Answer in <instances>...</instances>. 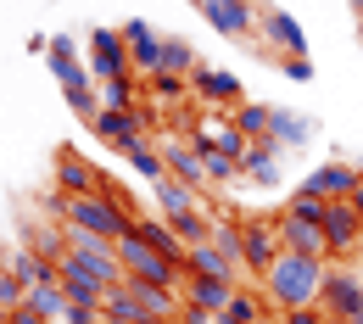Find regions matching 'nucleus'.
<instances>
[{"instance_id":"obj_1","label":"nucleus","mask_w":363,"mask_h":324,"mask_svg":"<svg viewBox=\"0 0 363 324\" xmlns=\"http://www.w3.org/2000/svg\"><path fill=\"white\" fill-rule=\"evenodd\" d=\"M318 285H324V257L279 252L274 269L263 274V296L274 313H291V308H318Z\"/></svg>"},{"instance_id":"obj_2","label":"nucleus","mask_w":363,"mask_h":324,"mask_svg":"<svg viewBox=\"0 0 363 324\" xmlns=\"http://www.w3.org/2000/svg\"><path fill=\"white\" fill-rule=\"evenodd\" d=\"M50 207L62 213V224H67V230L101 235V240H118V235H129V224H135V213L112 207L106 196H50Z\"/></svg>"},{"instance_id":"obj_3","label":"nucleus","mask_w":363,"mask_h":324,"mask_svg":"<svg viewBox=\"0 0 363 324\" xmlns=\"http://www.w3.org/2000/svg\"><path fill=\"white\" fill-rule=\"evenodd\" d=\"M50 73L62 79L67 106L90 123L95 112H101V101H95V73H90V62H79V56H73V40H67V34H56V40H50Z\"/></svg>"},{"instance_id":"obj_4","label":"nucleus","mask_w":363,"mask_h":324,"mask_svg":"<svg viewBox=\"0 0 363 324\" xmlns=\"http://www.w3.org/2000/svg\"><path fill=\"white\" fill-rule=\"evenodd\" d=\"M112 246H118V263H123V274H129V279H145V285H168V291H179V285H184V263L162 257L157 246H145L135 230L118 235Z\"/></svg>"},{"instance_id":"obj_5","label":"nucleus","mask_w":363,"mask_h":324,"mask_svg":"<svg viewBox=\"0 0 363 324\" xmlns=\"http://www.w3.org/2000/svg\"><path fill=\"white\" fill-rule=\"evenodd\" d=\"M318 313L324 319H358L363 313V269H352V263H324Z\"/></svg>"},{"instance_id":"obj_6","label":"nucleus","mask_w":363,"mask_h":324,"mask_svg":"<svg viewBox=\"0 0 363 324\" xmlns=\"http://www.w3.org/2000/svg\"><path fill=\"white\" fill-rule=\"evenodd\" d=\"M363 246V218L358 207H352V196L347 201H330L324 207V257L330 263H352Z\"/></svg>"},{"instance_id":"obj_7","label":"nucleus","mask_w":363,"mask_h":324,"mask_svg":"<svg viewBox=\"0 0 363 324\" xmlns=\"http://www.w3.org/2000/svg\"><path fill=\"white\" fill-rule=\"evenodd\" d=\"M279 252H285V246H279V218H246V224H240V269L252 279L269 274Z\"/></svg>"},{"instance_id":"obj_8","label":"nucleus","mask_w":363,"mask_h":324,"mask_svg":"<svg viewBox=\"0 0 363 324\" xmlns=\"http://www.w3.org/2000/svg\"><path fill=\"white\" fill-rule=\"evenodd\" d=\"M157 151H162V168H168L179 185H190V190L207 185V157H201L184 135H162V140H157Z\"/></svg>"},{"instance_id":"obj_9","label":"nucleus","mask_w":363,"mask_h":324,"mask_svg":"<svg viewBox=\"0 0 363 324\" xmlns=\"http://www.w3.org/2000/svg\"><path fill=\"white\" fill-rule=\"evenodd\" d=\"M90 73H95V84H101V79H118V73H135V67H129L123 28H95L90 34Z\"/></svg>"},{"instance_id":"obj_10","label":"nucleus","mask_w":363,"mask_h":324,"mask_svg":"<svg viewBox=\"0 0 363 324\" xmlns=\"http://www.w3.org/2000/svg\"><path fill=\"white\" fill-rule=\"evenodd\" d=\"M190 95H196V101H207V106H218V112H235V106L246 101L240 79L224 73V67H196V73H190Z\"/></svg>"},{"instance_id":"obj_11","label":"nucleus","mask_w":363,"mask_h":324,"mask_svg":"<svg viewBox=\"0 0 363 324\" xmlns=\"http://www.w3.org/2000/svg\"><path fill=\"white\" fill-rule=\"evenodd\" d=\"M145 123H151V118H145L140 106H129V112H118V106H101V112L90 118L95 140H101V145H118V151H123L129 140H140V135H145Z\"/></svg>"},{"instance_id":"obj_12","label":"nucleus","mask_w":363,"mask_h":324,"mask_svg":"<svg viewBox=\"0 0 363 324\" xmlns=\"http://www.w3.org/2000/svg\"><path fill=\"white\" fill-rule=\"evenodd\" d=\"M201 17H207L224 40H252V34H257V11H252V0H207Z\"/></svg>"},{"instance_id":"obj_13","label":"nucleus","mask_w":363,"mask_h":324,"mask_svg":"<svg viewBox=\"0 0 363 324\" xmlns=\"http://www.w3.org/2000/svg\"><path fill=\"white\" fill-rule=\"evenodd\" d=\"M123 40H129V67H135L140 79H151V73H162V34L151 28V23H123Z\"/></svg>"},{"instance_id":"obj_14","label":"nucleus","mask_w":363,"mask_h":324,"mask_svg":"<svg viewBox=\"0 0 363 324\" xmlns=\"http://www.w3.org/2000/svg\"><path fill=\"white\" fill-rule=\"evenodd\" d=\"M302 190H308V196H324V201H347V196L358 190V168H352V162H324V168H313V174L302 179Z\"/></svg>"},{"instance_id":"obj_15","label":"nucleus","mask_w":363,"mask_h":324,"mask_svg":"<svg viewBox=\"0 0 363 324\" xmlns=\"http://www.w3.org/2000/svg\"><path fill=\"white\" fill-rule=\"evenodd\" d=\"M257 28H263V34H269V45H279L285 56H308V34H302V23H296L291 11H279V6L257 11Z\"/></svg>"},{"instance_id":"obj_16","label":"nucleus","mask_w":363,"mask_h":324,"mask_svg":"<svg viewBox=\"0 0 363 324\" xmlns=\"http://www.w3.org/2000/svg\"><path fill=\"white\" fill-rule=\"evenodd\" d=\"M56 274H62V291H67V302H79V308H95L101 313V302H106V279H95V274H84L79 263H56Z\"/></svg>"},{"instance_id":"obj_17","label":"nucleus","mask_w":363,"mask_h":324,"mask_svg":"<svg viewBox=\"0 0 363 324\" xmlns=\"http://www.w3.org/2000/svg\"><path fill=\"white\" fill-rule=\"evenodd\" d=\"M95 185H101V174H95L79 151H62V157H56V190H62V196H95Z\"/></svg>"},{"instance_id":"obj_18","label":"nucleus","mask_w":363,"mask_h":324,"mask_svg":"<svg viewBox=\"0 0 363 324\" xmlns=\"http://www.w3.org/2000/svg\"><path fill=\"white\" fill-rule=\"evenodd\" d=\"M229 279H207V274H184L179 285V302H190V308H207V313H224L229 308Z\"/></svg>"},{"instance_id":"obj_19","label":"nucleus","mask_w":363,"mask_h":324,"mask_svg":"<svg viewBox=\"0 0 363 324\" xmlns=\"http://www.w3.org/2000/svg\"><path fill=\"white\" fill-rule=\"evenodd\" d=\"M279 246L296 252V257H324V230H318V224H302V218H291V213H279ZM324 263H330V257H324Z\"/></svg>"},{"instance_id":"obj_20","label":"nucleus","mask_w":363,"mask_h":324,"mask_svg":"<svg viewBox=\"0 0 363 324\" xmlns=\"http://www.w3.org/2000/svg\"><path fill=\"white\" fill-rule=\"evenodd\" d=\"M184 274H207V279H229V285H240V263H229L224 252L207 240V246H190V252H184Z\"/></svg>"},{"instance_id":"obj_21","label":"nucleus","mask_w":363,"mask_h":324,"mask_svg":"<svg viewBox=\"0 0 363 324\" xmlns=\"http://www.w3.org/2000/svg\"><path fill=\"white\" fill-rule=\"evenodd\" d=\"M129 230H135L140 240H145V246H157L162 257H174V263H184V240H179L174 230H168V218H135Z\"/></svg>"},{"instance_id":"obj_22","label":"nucleus","mask_w":363,"mask_h":324,"mask_svg":"<svg viewBox=\"0 0 363 324\" xmlns=\"http://www.w3.org/2000/svg\"><path fill=\"white\" fill-rule=\"evenodd\" d=\"M240 174L257 179V185H274L279 179V157H274V140H252L246 157H240Z\"/></svg>"},{"instance_id":"obj_23","label":"nucleus","mask_w":363,"mask_h":324,"mask_svg":"<svg viewBox=\"0 0 363 324\" xmlns=\"http://www.w3.org/2000/svg\"><path fill=\"white\" fill-rule=\"evenodd\" d=\"M229 123H235L246 140H269L274 135V106H263V101H240V106L229 112Z\"/></svg>"},{"instance_id":"obj_24","label":"nucleus","mask_w":363,"mask_h":324,"mask_svg":"<svg viewBox=\"0 0 363 324\" xmlns=\"http://www.w3.org/2000/svg\"><path fill=\"white\" fill-rule=\"evenodd\" d=\"M28 308H34L40 319L62 324V313H67V291H62V274H56V279H40V285H28Z\"/></svg>"},{"instance_id":"obj_25","label":"nucleus","mask_w":363,"mask_h":324,"mask_svg":"<svg viewBox=\"0 0 363 324\" xmlns=\"http://www.w3.org/2000/svg\"><path fill=\"white\" fill-rule=\"evenodd\" d=\"M168 230H174V235L184 240V252H190V246H207V240H213V213H207V207L174 213V218H168Z\"/></svg>"},{"instance_id":"obj_26","label":"nucleus","mask_w":363,"mask_h":324,"mask_svg":"<svg viewBox=\"0 0 363 324\" xmlns=\"http://www.w3.org/2000/svg\"><path fill=\"white\" fill-rule=\"evenodd\" d=\"M129 291H135V302L145 313H162V319H179V291H168V285H145V279H123Z\"/></svg>"},{"instance_id":"obj_27","label":"nucleus","mask_w":363,"mask_h":324,"mask_svg":"<svg viewBox=\"0 0 363 324\" xmlns=\"http://www.w3.org/2000/svg\"><path fill=\"white\" fill-rule=\"evenodd\" d=\"M123 157H129V168H135L140 179H151V185H157V179H168V168H162V151H157V140H129V145H123Z\"/></svg>"},{"instance_id":"obj_28","label":"nucleus","mask_w":363,"mask_h":324,"mask_svg":"<svg viewBox=\"0 0 363 324\" xmlns=\"http://www.w3.org/2000/svg\"><path fill=\"white\" fill-rule=\"evenodd\" d=\"M218 319H229V324H257V319H269V296H257V291L235 285V291H229V308L218 313Z\"/></svg>"},{"instance_id":"obj_29","label":"nucleus","mask_w":363,"mask_h":324,"mask_svg":"<svg viewBox=\"0 0 363 324\" xmlns=\"http://www.w3.org/2000/svg\"><path fill=\"white\" fill-rule=\"evenodd\" d=\"M157 207H162V218H174V213H190V207H201V190H190V185H179L174 174L168 179H157Z\"/></svg>"},{"instance_id":"obj_30","label":"nucleus","mask_w":363,"mask_h":324,"mask_svg":"<svg viewBox=\"0 0 363 324\" xmlns=\"http://www.w3.org/2000/svg\"><path fill=\"white\" fill-rule=\"evenodd\" d=\"M101 319H106V324H140V319H145V308L135 302V291H129V285H112V291H106V302H101Z\"/></svg>"},{"instance_id":"obj_31","label":"nucleus","mask_w":363,"mask_h":324,"mask_svg":"<svg viewBox=\"0 0 363 324\" xmlns=\"http://www.w3.org/2000/svg\"><path fill=\"white\" fill-rule=\"evenodd\" d=\"M6 269H11V274L23 279V285H40V279H56V263H45V257H40L34 246L11 252V257H6Z\"/></svg>"},{"instance_id":"obj_32","label":"nucleus","mask_w":363,"mask_h":324,"mask_svg":"<svg viewBox=\"0 0 363 324\" xmlns=\"http://www.w3.org/2000/svg\"><path fill=\"white\" fill-rule=\"evenodd\" d=\"M135 90H140V73L101 79V106H118V112H129V106H135Z\"/></svg>"},{"instance_id":"obj_33","label":"nucleus","mask_w":363,"mask_h":324,"mask_svg":"<svg viewBox=\"0 0 363 324\" xmlns=\"http://www.w3.org/2000/svg\"><path fill=\"white\" fill-rule=\"evenodd\" d=\"M308 135H313V123L308 118H296V112H274V145H308Z\"/></svg>"},{"instance_id":"obj_34","label":"nucleus","mask_w":363,"mask_h":324,"mask_svg":"<svg viewBox=\"0 0 363 324\" xmlns=\"http://www.w3.org/2000/svg\"><path fill=\"white\" fill-rule=\"evenodd\" d=\"M201 62H196V45H184V40H162V73H179L190 79Z\"/></svg>"},{"instance_id":"obj_35","label":"nucleus","mask_w":363,"mask_h":324,"mask_svg":"<svg viewBox=\"0 0 363 324\" xmlns=\"http://www.w3.org/2000/svg\"><path fill=\"white\" fill-rule=\"evenodd\" d=\"M140 90L151 95V101H168V106H174V101L190 90V79H179V73H151V79H140Z\"/></svg>"},{"instance_id":"obj_36","label":"nucleus","mask_w":363,"mask_h":324,"mask_svg":"<svg viewBox=\"0 0 363 324\" xmlns=\"http://www.w3.org/2000/svg\"><path fill=\"white\" fill-rule=\"evenodd\" d=\"M28 246H34L45 263H62V257H67V230H56V224H50V230H34Z\"/></svg>"},{"instance_id":"obj_37","label":"nucleus","mask_w":363,"mask_h":324,"mask_svg":"<svg viewBox=\"0 0 363 324\" xmlns=\"http://www.w3.org/2000/svg\"><path fill=\"white\" fill-rule=\"evenodd\" d=\"M324 207H330L324 196H308V190H296L285 213H291V218H302V224H318V230H324Z\"/></svg>"},{"instance_id":"obj_38","label":"nucleus","mask_w":363,"mask_h":324,"mask_svg":"<svg viewBox=\"0 0 363 324\" xmlns=\"http://www.w3.org/2000/svg\"><path fill=\"white\" fill-rule=\"evenodd\" d=\"M28 302V285L11 274V269H0V313H11V308H23Z\"/></svg>"},{"instance_id":"obj_39","label":"nucleus","mask_w":363,"mask_h":324,"mask_svg":"<svg viewBox=\"0 0 363 324\" xmlns=\"http://www.w3.org/2000/svg\"><path fill=\"white\" fill-rule=\"evenodd\" d=\"M201 157H207V179H213V185L240 179V162H235V157H224V151H201Z\"/></svg>"},{"instance_id":"obj_40","label":"nucleus","mask_w":363,"mask_h":324,"mask_svg":"<svg viewBox=\"0 0 363 324\" xmlns=\"http://www.w3.org/2000/svg\"><path fill=\"white\" fill-rule=\"evenodd\" d=\"M279 67H285V79H296V84H308V79H313V62H308V56H285Z\"/></svg>"},{"instance_id":"obj_41","label":"nucleus","mask_w":363,"mask_h":324,"mask_svg":"<svg viewBox=\"0 0 363 324\" xmlns=\"http://www.w3.org/2000/svg\"><path fill=\"white\" fill-rule=\"evenodd\" d=\"M279 324H330L318 308H291V313H279Z\"/></svg>"},{"instance_id":"obj_42","label":"nucleus","mask_w":363,"mask_h":324,"mask_svg":"<svg viewBox=\"0 0 363 324\" xmlns=\"http://www.w3.org/2000/svg\"><path fill=\"white\" fill-rule=\"evenodd\" d=\"M62 324H101V313H95V308H79V302H67Z\"/></svg>"},{"instance_id":"obj_43","label":"nucleus","mask_w":363,"mask_h":324,"mask_svg":"<svg viewBox=\"0 0 363 324\" xmlns=\"http://www.w3.org/2000/svg\"><path fill=\"white\" fill-rule=\"evenodd\" d=\"M179 324H218V313H207V308H190V302H179Z\"/></svg>"},{"instance_id":"obj_44","label":"nucleus","mask_w":363,"mask_h":324,"mask_svg":"<svg viewBox=\"0 0 363 324\" xmlns=\"http://www.w3.org/2000/svg\"><path fill=\"white\" fill-rule=\"evenodd\" d=\"M0 324H50V319H40V313H34L28 302H23V308H11V313H6Z\"/></svg>"},{"instance_id":"obj_45","label":"nucleus","mask_w":363,"mask_h":324,"mask_svg":"<svg viewBox=\"0 0 363 324\" xmlns=\"http://www.w3.org/2000/svg\"><path fill=\"white\" fill-rule=\"evenodd\" d=\"M140 324H179V319H162V313H145Z\"/></svg>"},{"instance_id":"obj_46","label":"nucleus","mask_w":363,"mask_h":324,"mask_svg":"<svg viewBox=\"0 0 363 324\" xmlns=\"http://www.w3.org/2000/svg\"><path fill=\"white\" fill-rule=\"evenodd\" d=\"M347 6H352V11H358V17H363V0H347Z\"/></svg>"},{"instance_id":"obj_47","label":"nucleus","mask_w":363,"mask_h":324,"mask_svg":"<svg viewBox=\"0 0 363 324\" xmlns=\"http://www.w3.org/2000/svg\"><path fill=\"white\" fill-rule=\"evenodd\" d=\"M257 324H279V313H269V319H257Z\"/></svg>"},{"instance_id":"obj_48","label":"nucleus","mask_w":363,"mask_h":324,"mask_svg":"<svg viewBox=\"0 0 363 324\" xmlns=\"http://www.w3.org/2000/svg\"><path fill=\"white\" fill-rule=\"evenodd\" d=\"M190 6H196V11H201V6H207V0H190Z\"/></svg>"},{"instance_id":"obj_49","label":"nucleus","mask_w":363,"mask_h":324,"mask_svg":"<svg viewBox=\"0 0 363 324\" xmlns=\"http://www.w3.org/2000/svg\"><path fill=\"white\" fill-rule=\"evenodd\" d=\"M330 324H352V319H330Z\"/></svg>"},{"instance_id":"obj_50","label":"nucleus","mask_w":363,"mask_h":324,"mask_svg":"<svg viewBox=\"0 0 363 324\" xmlns=\"http://www.w3.org/2000/svg\"><path fill=\"white\" fill-rule=\"evenodd\" d=\"M352 324H363V313H358V319H352Z\"/></svg>"},{"instance_id":"obj_51","label":"nucleus","mask_w":363,"mask_h":324,"mask_svg":"<svg viewBox=\"0 0 363 324\" xmlns=\"http://www.w3.org/2000/svg\"><path fill=\"white\" fill-rule=\"evenodd\" d=\"M218 324H229V319H218Z\"/></svg>"},{"instance_id":"obj_52","label":"nucleus","mask_w":363,"mask_h":324,"mask_svg":"<svg viewBox=\"0 0 363 324\" xmlns=\"http://www.w3.org/2000/svg\"><path fill=\"white\" fill-rule=\"evenodd\" d=\"M0 269H6V263H0Z\"/></svg>"},{"instance_id":"obj_53","label":"nucleus","mask_w":363,"mask_h":324,"mask_svg":"<svg viewBox=\"0 0 363 324\" xmlns=\"http://www.w3.org/2000/svg\"><path fill=\"white\" fill-rule=\"evenodd\" d=\"M252 6H257V0H252Z\"/></svg>"},{"instance_id":"obj_54","label":"nucleus","mask_w":363,"mask_h":324,"mask_svg":"<svg viewBox=\"0 0 363 324\" xmlns=\"http://www.w3.org/2000/svg\"><path fill=\"white\" fill-rule=\"evenodd\" d=\"M358 23H363V17H358Z\"/></svg>"},{"instance_id":"obj_55","label":"nucleus","mask_w":363,"mask_h":324,"mask_svg":"<svg viewBox=\"0 0 363 324\" xmlns=\"http://www.w3.org/2000/svg\"><path fill=\"white\" fill-rule=\"evenodd\" d=\"M101 324H106V319H101Z\"/></svg>"}]
</instances>
